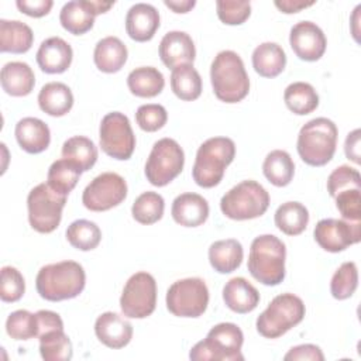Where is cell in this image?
Masks as SVG:
<instances>
[{
  "label": "cell",
  "instance_id": "obj_1",
  "mask_svg": "<svg viewBox=\"0 0 361 361\" xmlns=\"http://www.w3.org/2000/svg\"><path fill=\"white\" fill-rule=\"evenodd\" d=\"M86 283L83 267L75 261H61L42 267L35 278L39 296L49 302L73 299L82 293Z\"/></svg>",
  "mask_w": 361,
  "mask_h": 361
},
{
  "label": "cell",
  "instance_id": "obj_2",
  "mask_svg": "<svg viewBox=\"0 0 361 361\" xmlns=\"http://www.w3.org/2000/svg\"><path fill=\"white\" fill-rule=\"evenodd\" d=\"M210 80L216 97L226 103L241 102L250 92L244 62L234 51H220L210 66Z\"/></svg>",
  "mask_w": 361,
  "mask_h": 361
},
{
  "label": "cell",
  "instance_id": "obj_3",
  "mask_svg": "<svg viewBox=\"0 0 361 361\" xmlns=\"http://www.w3.org/2000/svg\"><path fill=\"white\" fill-rule=\"evenodd\" d=\"M285 244L272 234H262L251 243L247 267L258 282L275 286L285 278Z\"/></svg>",
  "mask_w": 361,
  "mask_h": 361
},
{
  "label": "cell",
  "instance_id": "obj_4",
  "mask_svg": "<svg viewBox=\"0 0 361 361\" xmlns=\"http://www.w3.org/2000/svg\"><path fill=\"white\" fill-rule=\"evenodd\" d=\"M235 144L228 137H212L206 140L196 152L192 176L200 188L217 186L226 168L233 162Z\"/></svg>",
  "mask_w": 361,
  "mask_h": 361
},
{
  "label": "cell",
  "instance_id": "obj_5",
  "mask_svg": "<svg viewBox=\"0 0 361 361\" xmlns=\"http://www.w3.org/2000/svg\"><path fill=\"white\" fill-rule=\"evenodd\" d=\"M337 127L326 118L307 121L298 134L296 149L302 161L310 166H323L333 158L337 145Z\"/></svg>",
  "mask_w": 361,
  "mask_h": 361
},
{
  "label": "cell",
  "instance_id": "obj_6",
  "mask_svg": "<svg viewBox=\"0 0 361 361\" xmlns=\"http://www.w3.org/2000/svg\"><path fill=\"white\" fill-rule=\"evenodd\" d=\"M244 334L234 323H219L210 329L206 338L196 343L189 358L193 361H243L241 345Z\"/></svg>",
  "mask_w": 361,
  "mask_h": 361
},
{
  "label": "cell",
  "instance_id": "obj_7",
  "mask_svg": "<svg viewBox=\"0 0 361 361\" xmlns=\"http://www.w3.org/2000/svg\"><path fill=\"white\" fill-rule=\"evenodd\" d=\"M305 303L293 293L275 296L257 317V331L265 338H278L299 324L305 317Z\"/></svg>",
  "mask_w": 361,
  "mask_h": 361
},
{
  "label": "cell",
  "instance_id": "obj_8",
  "mask_svg": "<svg viewBox=\"0 0 361 361\" xmlns=\"http://www.w3.org/2000/svg\"><path fill=\"white\" fill-rule=\"evenodd\" d=\"M269 206V195L255 180H243L220 200L223 214L231 220H251L262 216Z\"/></svg>",
  "mask_w": 361,
  "mask_h": 361
},
{
  "label": "cell",
  "instance_id": "obj_9",
  "mask_svg": "<svg viewBox=\"0 0 361 361\" xmlns=\"http://www.w3.org/2000/svg\"><path fill=\"white\" fill-rule=\"evenodd\" d=\"M65 203L66 195L55 192L48 183L37 185L27 197L30 226L42 234L52 233L61 223Z\"/></svg>",
  "mask_w": 361,
  "mask_h": 361
},
{
  "label": "cell",
  "instance_id": "obj_10",
  "mask_svg": "<svg viewBox=\"0 0 361 361\" xmlns=\"http://www.w3.org/2000/svg\"><path fill=\"white\" fill-rule=\"evenodd\" d=\"M185 154L172 138H161L154 145L145 162V176L154 186H165L183 169Z\"/></svg>",
  "mask_w": 361,
  "mask_h": 361
},
{
  "label": "cell",
  "instance_id": "obj_11",
  "mask_svg": "<svg viewBox=\"0 0 361 361\" xmlns=\"http://www.w3.org/2000/svg\"><path fill=\"white\" fill-rule=\"evenodd\" d=\"M209 305V289L202 278L173 282L166 292V307L178 317H199Z\"/></svg>",
  "mask_w": 361,
  "mask_h": 361
},
{
  "label": "cell",
  "instance_id": "obj_12",
  "mask_svg": "<svg viewBox=\"0 0 361 361\" xmlns=\"http://www.w3.org/2000/svg\"><path fill=\"white\" fill-rule=\"evenodd\" d=\"M99 141L104 154L114 159H128L135 148V135L130 120L120 111L107 113L100 123Z\"/></svg>",
  "mask_w": 361,
  "mask_h": 361
},
{
  "label": "cell",
  "instance_id": "obj_13",
  "mask_svg": "<svg viewBox=\"0 0 361 361\" xmlns=\"http://www.w3.org/2000/svg\"><path fill=\"white\" fill-rule=\"evenodd\" d=\"M157 306V282L148 272H137L124 285L120 307L124 316L144 319L152 314Z\"/></svg>",
  "mask_w": 361,
  "mask_h": 361
},
{
  "label": "cell",
  "instance_id": "obj_14",
  "mask_svg": "<svg viewBox=\"0 0 361 361\" xmlns=\"http://www.w3.org/2000/svg\"><path fill=\"white\" fill-rule=\"evenodd\" d=\"M127 196V183L116 172L97 175L83 190L82 203L92 212H106L118 206Z\"/></svg>",
  "mask_w": 361,
  "mask_h": 361
},
{
  "label": "cell",
  "instance_id": "obj_15",
  "mask_svg": "<svg viewBox=\"0 0 361 361\" xmlns=\"http://www.w3.org/2000/svg\"><path fill=\"white\" fill-rule=\"evenodd\" d=\"M313 235L323 250L329 252H340L361 240V223L323 219L316 224Z\"/></svg>",
  "mask_w": 361,
  "mask_h": 361
},
{
  "label": "cell",
  "instance_id": "obj_16",
  "mask_svg": "<svg viewBox=\"0 0 361 361\" xmlns=\"http://www.w3.org/2000/svg\"><path fill=\"white\" fill-rule=\"evenodd\" d=\"M114 1L96 0H73L63 4L59 13L61 25L73 35H82L92 30L97 14L106 13L113 7Z\"/></svg>",
  "mask_w": 361,
  "mask_h": 361
},
{
  "label": "cell",
  "instance_id": "obj_17",
  "mask_svg": "<svg viewBox=\"0 0 361 361\" xmlns=\"http://www.w3.org/2000/svg\"><path fill=\"white\" fill-rule=\"evenodd\" d=\"M289 44L296 56L313 62L323 56L327 39L319 25L312 21H299L290 28Z\"/></svg>",
  "mask_w": 361,
  "mask_h": 361
},
{
  "label": "cell",
  "instance_id": "obj_18",
  "mask_svg": "<svg viewBox=\"0 0 361 361\" xmlns=\"http://www.w3.org/2000/svg\"><path fill=\"white\" fill-rule=\"evenodd\" d=\"M159 28V13L148 3H137L130 7L126 16V31L137 42L152 39Z\"/></svg>",
  "mask_w": 361,
  "mask_h": 361
},
{
  "label": "cell",
  "instance_id": "obj_19",
  "mask_svg": "<svg viewBox=\"0 0 361 361\" xmlns=\"http://www.w3.org/2000/svg\"><path fill=\"white\" fill-rule=\"evenodd\" d=\"M196 56L195 44L183 31H169L159 42V58L166 68H176L183 63H193Z\"/></svg>",
  "mask_w": 361,
  "mask_h": 361
},
{
  "label": "cell",
  "instance_id": "obj_20",
  "mask_svg": "<svg viewBox=\"0 0 361 361\" xmlns=\"http://www.w3.org/2000/svg\"><path fill=\"white\" fill-rule=\"evenodd\" d=\"M96 337L109 348H123L133 337V326L128 320L114 312L102 313L94 323Z\"/></svg>",
  "mask_w": 361,
  "mask_h": 361
},
{
  "label": "cell",
  "instance_id": "obj_21",
  "mask_svg": "<svg viewBox=\"0 0 361 361\" xmlns=\"http://www.w3.org/2000/svg\"><path fill=\"white\" fill-rule=\"evenodd\" d=\"M72 58V47L61 37L47 38L37 51V63L45 73L65 72L71 66Z\"/></svg>",
  "mask_w": 361,
  "mask_h": 361
},
{
  "label": "cell",
  "instance_id": "obj_22",
  "mask_svg": "<svg viewBox=\"0 0 361 361\" xmlns=\"http://www.w3.org/2000/svg\"><path fill=\"white\" fill-rule=\"evenodd\" d=\"M171 214L183 227H197L209 217V203L197 193H182L172 202Z\"/></svg>",
  "mask_w": 361,
  "mask_h": 361
},
{
  "label": "cell",
  "instance_id": "obj_23",
  "mask_svg": "<svg viewBox=\"0 0 361 361\" xmlns=\"http://www.w3.org/2000/svg\"><path fill=\"white\" fill-rule=\"evenodd\" d=\"M18 145L28 154H39L49 147V127L37 117H24L14 130Z\"/></svg>",
  "mask_w": 361,
  "mask_h": 361
},
{
  "label": "cell",
  "instance_id": "obj_24",
  "mask_svg": "<svg viewBox=\"0 0 361 361\" xmlns=\"http://www.w3.org/2000/svg\"><path fill=\"white\" fill-rule=\"evenodd\" d=\"M223 300L226 306L240 314L252 312L259 303V293L245 278H231L223 288Z\"/></svg>",
  "mask_w": 361,
  "mask_h": 361
},
{
  "label": "cell",
  "instance_id": "obj_25",
  "mask_svg": "<svg viewBox=\"0 0 361 361\" xmlns=\"http://www.w3.org/2000/svg\"><path fill=\"white\" fill-rule=\"evenodd\" d=\"M0 82L3 90L14 97L27 96L35 85V75L28 63L13 61L1 68Z\"/></svg>",
  "mask_w": 361,
  "mask_h": 361
},
{
  "label": "cell",
  "instance_id": "obj_26",
  "mask_svg": "<svg viewBox=\"0 0 361 361\" xmlns=\"http://www.w3.org/2000/svg\"><path fill=\"white\" fill-rule=\"evenodd\" d=\"M127 56H128L127 47L120 38L113 35L102 38L96 44L94 52H93L94 65L97 66L99 71L104 73L118 72L124 66Z\"/></svg>",
  "mask_w": 361,
  "mask_h": 361
},
{
  "label": "cell",
  "instance_id": "obj_27",
  "mask_svg": "<svg viewBox=\"0 0 361 361\" xmlns=\"http://www.w3.org/2000/svg\"><path fill=\"white\" fill-rule=\"evenodd\" d=\"M39 109L52 116L62 117L71 111L73 106V94L62 82H49L44 85L38 93Z\"/></svg>",
  "mask_w": 361,
  "mask_h": 361
},
{
  "label": "cell",
  "instance_id": "obj_28",
  "mask_svg": "<svg viewBox=\"0 0 361 361\" xmlns=\"http://www.w3.org/2000/svg\"><path fill=\"white\" fill-rule=\"evenodd\" d=\"M243 257V245L234 238L219 240L209 247L210 265L219 274H230L235 271L241 265Z\"/></svg>",
  "mask_w": 361,
  "mask_h": 361
},
{
  "label": "cell",
  "instance_id": "obj_29",
  "mask_svg": "<svg viewBox=\"0 0 361 361\" xmlns=\"http://www.w3.org/2000/svg\"><path fill=\"white\" fill-rule=\"evenodd\" d=\"M34 42L30 25L18 20H0V51L11 54L27 52Z\"/></svg>",
  "mask_w": 361,
  "mask_h": 361
},
{
  "label": "cell",
  "instance_id": "obj_30",
  "mask_svg": "<svg viewBox=\"0 0 361 361\" xmlns=\"http://www.w3.org/2000/svg\"><path fill=\"white\" fill-rule=\"evenodd\" d=\"M286 55L276 42H262L252 52V66L262 78H275L285 69Z\"/></svg>",
  "mask_w": 361,
  "mask_h": 361
},
{
  "label": "cell",
  "instance_id": "obj_31",
  "mask_svg": "<svg viewBox=\"0 0 361 361\" xmlns=\"http://www.w3.org/2000/svg\"><path fill=\"white\" fill-rule=\"evenodd\" d=\"M127 86L137 97H155L164 86V75L154 66H140L133 69L127 76Z\"/></svg>",
  "mask_w": 361,
  "mask_h": 361
},
{
  "label": "cell",
  "instance_id": "obj_32",
  "mask_svg": "<svg viewBox=\"0 0 361 361\" xmlns=\"http://www.w3.org/2000/svg\"><path fill=\"white\" fill-rule=\"evenodd\" d=\"M171 89L185 102L196 100L202 93V78L192 63H183L172 69Z\"/></svg>",
  "mask_w": 361,
  "mask_h": 361
},
{
  "label": "cell",
  "instance_id": "obj_33",
  "mask_svg": "<svg viewBox=\"0 0 361 361\" xmlns=\"http://www.w3.org/2000/svg\"><path fill=\"white\" fill-rule=\"evenodd\" d=\"M275 226L286 235H298L305 231L309 223V212L299 202L282 203L274 216Z\"/></svg>",
  "mask_w": 361,
  "mask_h": 361
},
{
  "label": "cell",
  "instance_id": "obj_34",
  "mask_svg": "<svg viewBox=\"0 0 361 361\" xmlns=\"http://www.w3.org/2000/svg\"><path fill=\"white\" fill-rule=\"evenodd\" d=\"M262 172L274 186L283 188L293 179L295 164L286 151L274 149L265 157Z\"/></svg>",
  "mask_w": 361,
  "mask_h": 361
},
{
  "label": "cell",
  "instance_id": "obj_35",
  "mask_svg": "<svg viewBox=\"0 0 361 361\" xmlns=\"http://www.w3.org/2000/svg\"><path fill=\"white\" fill-rule=\"evenodd\" d=\"M283 100L286 107L298 116L309 114L319 106V96L314 87L306 82L290 83L285 89Z\"/></svg>",
  "mask_w": 361,
  "mask_h": 361
},
{
  "label": "cell",
  "instance_id": "obj_36",
  "mask_svg": "<svg viewBox=\"0 0 361 361\" xmlns=\"http://www.w3.org/2000/svg\"><path fill=\"white\" fill-rule=\"evenodd\" d=\"M80 175L82 169L76 164L62 158L51 164L47 175V183L55 192L68 196L76 186Z\"/></svg>",
  "mask_w": 361,
  "mask_h": 361
},
{
  "label": "cell",
  "instance_id": "obj_37",
  "mask_svg": "<svg viewBox=\"0 0 361 361\" xmlns=\"http://www.w3.org/2000/svg\"><path fill=\"white\" fill-rule=\"evenodd\" d=\"M62 158L72 161L82 169V172H86L97 161V148L90 138L75 135L63 142Z\"/></svg>",
  "mask_w": 361,
  "mask_h": 361
},
{
  "label": "cell",
  "instance_id": "obj_38",
  "mask_svg": "<svg viewBox=\"0 0 361 361\" xmlns=\"http://www.w3.org/2000/svg\"><path fill=\"white\" fill-rule=\"evenodd\" d=\"M38 338L39 354L45 361H68L72 358V343L63 329L47 331Z\"/></svg>",
  "mask_w": 361,
  "mask_h": 361
},
{
  "label": "cell",
  "instance_id": "obj_39",
  "mask_svg": "<svg viewBox=\"0 0 361 361\" xmlns=\"http://www.w3.org/2000/svg\"><path fill=\"white\" fill-rule=\"evenodd\" d=\"M66 240L72 247L80 251L94 250L100 240L102 231L99 226L90 220H75L66 228Z\"/></svg>",
  "mask_w": 361,
  "mask_h": 361
},
{
  "label": "cell",
  "instance_id": "obj_40",
  "mask_svg": "<svg viewBox=\"0 0 361 361\" xmlns=\"http://www.w3.org/2000/svg\"><path fill=\"white\" fill-rule=\"evenodd\" d=\"M165 209L164 197L157 192H144L133 203L131 214L141 224H154L162 219Z\"/></svg>",
  "mask_w": 361,
  "mask_h": 361
},
{
  "label": "cell",
  "instance_id": "obj_41",
  "mask_svg": "<svg viewBox=\"0 0 361 361\" xmlns=\"http://www.w3.org/2000/svg\"><path fill=\"white\" fill-rule=\"evenodd\" d=\"M358 286V269L355 262H343L334 272L330 282V292L333 298L338 300L348 299L353 296Z\"/></svg>",
  "mask_w": 361,
  "mask_h": 361
},
{
  "label": "cell",
  "instance_id": "obj_42",
  "mask_svg": "<svg viewBox=\"0 0 361 361\" xmlns=\"http://www.w3.org/2000/svg\"><path fill=\"white\" fill-rule=\"evenodd\" d=\"M6 331L14 340H30L32 337H38L37 314L24 309L10 313L6 320Z\"/></svg>",
  "mask_w": 361,
  "mask_h": 361
},
{
  "label": "cell",
  "instance_id": "obj_43",
  "mask_svg": "<svg viewBox=\"0 0 361 361\" xmlns=\"http://www.w3.org/2000/svg\"><path fill=\"white\" fill-rule=\"evenodd\" d=\"M345 189H361V176L355 168L341 165L327 178V192L331 197Z\"/></svg>",
  "mask_w": 361,
  "mask_h": 361
},
{
  "label": "cell",
  "instance_id": "obj_44",
  "mask_svg": "<svg viewBox=\"0 0 361 361\" xmlns=\"http://www.w3.org/2000/svg\"><path fill=\"white\" fill-rule=\"evenodd\" d=\"M25 292V282L21 272L14 267L1 268L0 298L3 302H17Z\"/></svg>",
  "mask_w": 361,
  "mask_h": 361
},
{
  "label": "cell",
  "instance_id": "obj_45",
  "mask_svg": "<svg viewBox=\"0 0 361 361\" xmlns=\"http://www.w3.org/2000/svg\"><path fill=\"white\" fill-rule=\"evenodd\" d=\"M217 17L227 25H240L251 14V4L245 0H217Z\"/></svg>",
  "mask_w": 361,
  "mask_h": 361
},
{
  "label": "cell",
  "instance_id": "obj_46",
  "mask_svg": "<svg viewBox=\"0 0 361 361\" xmlns=\"http://www.w3.org/2000/svg\"><path fill=\"white\" fill-rule=\"evenodd\" d=\"M168 120V113L161 104H142L135 111V121L138 127L147 133L161 130Z\"/></svg>",
  "mask_w": 361,
  "mask_h": 361
},
{
  "label": "cell",
  "instance_id": "obj_47",
  "mask_svg": "<svg viewBox=\"0 0 361 361\" xmlns=\"http://www.w3.org/2000/svg\"><path fill=\"white\" fill-rule=\"evenodd\" d=\"M336 206L344 220L360 221L361 219V189H345L334 196Z\"/></svg>",
  "mask_w": 361,
  "mask_h": 361
},
{
  "label": "cell",
  "instance_id": "obj_48",
  "mask_svg": "<svg viewBox=\"0 0 361 361\" xmlns=\"http://www.w3.org/2000/svg\"><path fill=\"white\" fill-rule=\"evenodd\" d=\"M285 361H323L324 355L322 350L314 344H300L296 347H292L285 355Z\"/></svg>",
  "mask_w": 361,
  "mask_h": 361
},
{
  "label": "cell",
  "instance_id": "obj_49",
  "mask_svg": "<svg viewBox=\"0 0 361 361\" xmlns=\"http://www.w3.org/2000/svg\"><path fill=\"white\" fill-rule=\"evenodd\" d=\"M18 10L30 17H44L49 13L54 6L52 0H17L16 1Z\"/></svg>",
  "mask_w": 361,
  "mask_h": 361
},
{
  "label": "cell",
  "instance_id": "obj_50",
  "mask_svg": "<svg viewBox=\"0 0 361 361\" xmlns=\"http://www.w3.org/2000/svg\"><path fill=\"white\" fill-rule=\"evenodd\" d=\"M35 314L38 319V337L47 331L63 329V322L58 313L52 310H38Z\"/></svg>",
  "mask_w": 361,
  "mask_h": 361
},
{
  "label": "cell",
  "instance_id": "obj_51",
  "mask_svg": "<svg viewBox=\"0 0 361 361\" xmlns=\"http://www.w3.org/2000/svg\"><path fill=\"white\" fill-rule=\"evenodd\" d=\"M361 131L360 128H355L353 130L351 133H348L347 138H345V142H344V152H345V157L355 162V164H360L361 159H360V135Z\"/></svg>",
  "mask_w": 361,
  "mask_h": 361
},
{
  "label": "cell",
  "instance_id": "obj_52",
  "mask_svg": "<svg viewBox=\"0 0 361 361\" xmlns=\"http://www.w3.org/2000/svg\"><path fill=\"white\" fill-rule=\"evenodd\" d=\"M314 1H302V0H276L275 6L286 14H292V13H298L306 7L313 6Z\"/></svg>",
  "mask_w": 361,
  "mask_h": 361
},
{
  "label": "cell",
  "instance_id": "obj_53",
  "mask_svg": "<svg viewBox=\"0 0 361 361\" xmlns=\"http://www.w3.org/2000/svg\"><path fill=\"white\" fill-rule=\"evenodd\" d=\"M165 3V6L166 7H169L173 13H188V11H190L193 7H195V4H196V1L195 0H165L164 1Z\"/></svg>",
  "mask_w": 361,
  "mask_h": 361
}]
</instances>
